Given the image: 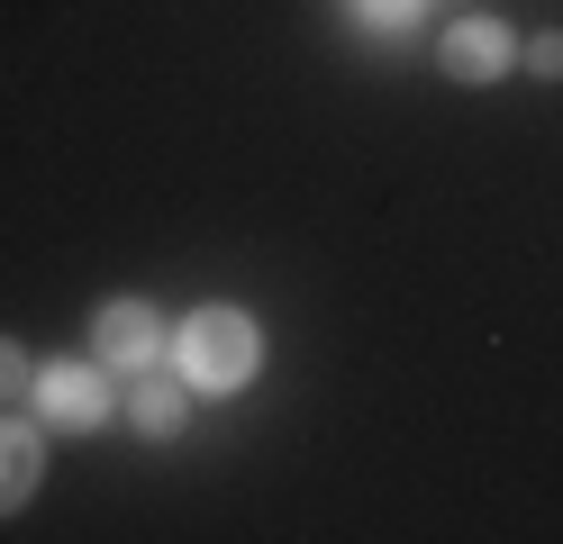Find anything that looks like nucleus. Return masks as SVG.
Listing matches in <instances>:
<instances>
[{"label": "nucleus", "instance_id": "obj_4", "mask_svg": "<svg viewBox=\"0 0 563 544\" xmlns=\"http://www.w3.org/2000/svg\"><path fill=\"white\" fill-rule=\"evenodd\" d=\"M437 64L454 73V82H500V73L518 64V46H509L500 19H454V27L437 36Z\"/></svg>", "mask_w": 563, "mask_h": 544}, {"label": "nucleus", "instance_id": "obj_1", "mask_svg": "<svg viewBox=\"0 0 563 544\" xmlns=\"http://www.w3.org/2000/svg\"><path fill=\"white\" fill-rule=\"evenodd\" d=\"M255 363H264V336H255L245 309H191L173 326V373H183V390L228 399V390L255 381Z\"/></svg>", "mask_w": 563, "mask_h": 544}, {"label": "nucleus", "instance_id": "obj_5", "mask_svg": "<svg viewBox=\"0 0 563 544\" xmlns=\"http://www.w3.org/2000/svg\"><path fill=\"white\" fill-rule=\"evenodd\" d=\"M37 471H46V445H37V426L0 418V518L37 499Z\"/></svg>", "mask_w": 563, "mask_h": 544}, {"label": "nucleus", "instance_id": "obj_7", "mask_svg": "<svg viewBox=\"0 0 563 544\" xmlns=\"http://www.w3.org/2000/svg\"><path fill=\"white\" fill-rule=\"evenodd\" d=\"M345 10H355L364 27H409L418 10H428V0H345Z\"/></svg>", "mask_w": 563, "mask_h": 544}, {"label": "nucleus", "instance_id": "obj_9", "mask_svg": "<svg viewBox=\"0 0 563 544\" xmlns=\"http://www.w3.org/2000/svg\"><path fill=\"white\" fill-rule=\"evenodd\" d=\"M527 73H545V82H563V36H527Z\"/></svg>", "mask_w": 563, "mask_h": 544}, {"label": "nucleus", "instance_id": "obj_8", "mask_svg": "<svg viewBox=\"0 0 563 544\" xmlns=\"http://www.w3.org/2000/svg\"><path fill=\"white\" fill-rule=\"evenodd\" d=\"M27 390H37V373H27V354L0 336V399H27Z\"/></svg>", "mask_w": 563, "mask_h": 544}, {"label": "nucleus", "instance_id": "obj_3", "mask_svg": "<svg viewBox=\"0 0 563 544\" xmlns=\"http://www.w3.org/2000/svg\"><path fill=\"white\" fill-rule=\"evenodd\" d=\"M27 399L46 409V426H74V435L110 418V381H100V363H46Z\"/></svg>", "mask_w": 563, "mask_h": 544}, {"label": "nucleus", "instance_id": "obj_2", "mask_svg": "<svg viewBox=\"0 0 563 544\" xmlns=\"http://www.w3.org/2000/svg\"><path fill=\"white\" fill-rule=\"evenodd\" d=\"M173 336H164V326H155V309L146 300H110V309H100L91 318V363H100V373H155V354H164Z\"/></svg>", "mask_w": 563, "mask_h": 544}, {"label": "nucleus", "instance_id": "obj_6", "mask_svg": "<svg viewBox=\"0 0 563 544\" xmlns=\"http://www.w3.org/2000/svg\"><path fill=\"white\" fill-rule=\"evenodd\" d=\"M128 418H136V435H183V390H173V381H155V373H136Z\"/></svg>", "mask_w": 563, "mask_h": 544}]
</instances>
